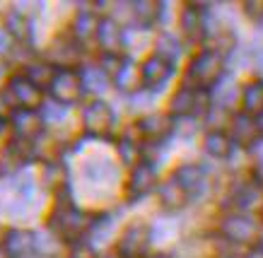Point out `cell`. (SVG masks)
<instances>
[{"instance_id": "cell-1", "label": "cell", "mask_w": 263, "mask_h": 258, "mask_svg": "<svg viewBox=\"0 0 263 258\" xmlns=\"http://www.w3.org/2000/svg\"><path fill=\"white\" fill-rule=\"evenodd\" d=\"M222 73H224V56L222 51L217 49L200 51L189 65V80H191V87L196 89L213 87L222 77Z\"/></svg>"}, {"instance_id": "cell-2", "label": "cell", "mask_w": 263, "mask_h": 258, "mask_svg": "<svg viewBox=\"0 0 263 258\" xmlns=\"http://www.w3.org/2000/svg\"><path fill=\"white\" fill-rule=\"evenodd\" d=\"M48 225L63 239H78L92 227V220H89V215H85L82 210L72 208V205H58L53 210V215L48 217Z\"/></svg>"}, {"instance_id": "cell-3", "label": "cell", "mask_w": 263, "mask_h": 258, "mask_svg": "<svg viewBox=\"0 0 263 258\" xmlns=\"http://www.w3.org/2000/svg\"><path fill=\"white\" fill-rule=\"evenodd\" d=\"M220 232L224 239L234 244H251L254 239H258L261 229H258V222L249 217L247 212H230L220 222Z\"/></svg>"}, {"instance_id": "cell-4", "label": "cell", "mask_w": 263, "mask_h": 258, "mask_svg": "<svg viewBox=\"0 0 263 258\" xmlns=\"http://www.w3.org/2000/svg\"><path fill=\"white\" fill-rule=\"evenodd\" d=\"M51 94L61 106L65 104H75L78 99L82 97V77L78 70H70V68H63V70H56L53 80L48 85Z\"/></svg>"}, {"instance_id": "cell-5", "label": "cell", "mask_w": 263, "mask_h": 258, "mask_svg": "<svg viewBox=\"0 0 263 258\" xmlns=\"http://www.w3.org/2000/svg\"><path fill=\"white\" fill-rule=\"evenodd\" d=\"M169 111L174 113V116H196V113H203L208 111V94L205 89H196V87H179L174 92V97H172V106H169Z\"/></svg>"}, {"instance_id": "cell-6", "label": "cell", "mask_w": 263, "mask_h": 258, "mask_svg": "<svg viewBox=\"0 0 263 258\" xmlns=\"http://www.w3.org/2000/svg\"><path fill=\"white\" fill-rule=\"evenodd\" d=\"M82 123H85V130L89 135H97V137H104L109 135L114 128V111L111 106L97 99V102H89L85 109H82Z\"/></svg>"}, {"instance_id": "cell-7", "label": "cell", "mask_w": 263, "mask_h": 258, "mask_svg": "<svg viewBox=\"0 0 263 258\" xmlns=\"http://www.w3.org/2000/svg\"><path fill=\"white\" fill-rule=\"evenodd\" d=\"M150 246V229L143 222L130 225L119 239V253L123 258H140Z\"/></svg>"}, {"instance_id": "cell-8", "label": "cell", "mask_w": 263, "mask_h": 258, "mask_svg": "<svg viewBox=\"0 0 263 258\" xmlns=\"http://www.w3.org/2000/svg\"><path fill=\"white\" fill-rule=\"evenodd\" d=\"M8 97L17 106H22L27 111H34L41 104V89L32 80H27V75H15L8 85Z\"/></svg>"}, {"instance_id": "cell-9", "label": "cell", "mask_w": 263, "mask_h": 258, "mask_svg": "<svg viewBox=\"0 0 263 258\" xmlns=\"http://www.w3.org/2000/svg\"><path fill=\"white\" fill-rule=\"evenodd\" d=\"M172 73H174V63H169L160 56H150L140 65V82L147 89H160L172 77Z\"/></svg>"}, {"instance_id": "cell-10", "label": "cell", "mask_w": 263, "mask_h": 258, "mask_svg": "<svg viewBox=\"0 0 263 258\" xmlns=\"http://www.w3.org/2000/svg\"><path fill=\"white\" fill-rule=\"evenodd\" d=\"M155 181H157V174H155V167L150 162H138L133 171H130V178H128V195L138 201V198H145L155 188Z\"/></svg>"}, {"instance_id": "cell-11", "label": "cell", "mask_w": 263, "mask_h": 258, "mask_svg": "<svg viewBox=\"0 0 263 258\" xmlns=\"http://www.w3.org/2000/svg\"><path fill=\"white\" fill-rule=\"evenodd\" d=\"M181 29L186 34V39L200 41L205 36V15H203V5L189 3L181 10Z\"/></svg>"}, {"instance_id": "cell-12", "label": "cell", "mask_w": 263, "mask_h": 258, "mask_svg": "<svg viewBox=\"0 0 263 258\" xmlns=\"http://www.w3.org/2000/svg\"><path fill=\"white\" fill-rule=\"evenodd\" d=\"M174 178H176V184L186 191V195L193 198V195H198L200 191H203V186H205V169H203L200 164H181V167L174 171Z\"/></svg>"}, {"instance_id": "cell-13", "label": "cell", "mask_w": 263, "mask_h": 258, "mask_svg": "<svg viewBox=\"0 0 263 258\" xmlns=\"http://www.w3.org/2000/svg\"><path fill=\"white\" fill-rule=\"evenodd\" d=\"M97 41L104 49L106 56H121V46H123V29H121L114 19H102L97 27Z\"/></svg>"}, {"instance_id": "cell-14", "label": "cell", "mask_w": 263, "mask_h": 258, "mask_svg": "<svg viewBox=\"0 0 263 258\" xmlns=\"http://www.w3.org/2000/svg\"><path fill=\"white\" fill-rule=\"evenodd\" d=\"M44 128V121H41V116L36 111H27V109H20V111L12 116V130H15V135L24 143H29L34 137L41 133Z\"/></svg>"}, {"instance_id": "cell-15", "label": "cell", "mask_w": 263, "mask_h": 258, "mask_svg": "<svg viewBox=\"0 0 263 258\" xmlns=\"http://www.w3.org/2000/svg\"><path fill=\"white\" fill-rule=\"evenodd\" d=\"M258 133H261V126L247 116V113H239L234 116L232 121V140L239 143V145H256L258 143Z\"/></svg>"}, {"instance_id": "cell-16", "label": "cell", "mask_w": 263, "mask_h": 258, "mask_svg": "<svg viewBox=\"0 0 263 258\" xmlns=\"http://www.w3.org/2000/svg\"><path fill=\"white\" fill-rule=\"evenodd\" d=\"M34 244H36V239H34L32 232H24V229H10L8 234H5V251H8L12 258H24L29 256L34 251Z\"/></svg>"}, {"instance_id": "cell-17", "label": "cell", "mask_w": 263, "mask_h": 258, "mask_svg": "<svg viewBox=\"0 0 263 258\" xmlns=\"http://www.w3.org/2000/svg\"><path fill=\"white\" fill-rule=\"evenodd\" d=\"M138 130H140V137L143 140H150V143H160L167 137V133L172 130V121L162 113H152L147 118L138 123Z\"/></svg>"}, {"instance_id": "cell-18", "label": "cell", "mask_w": 263, "mask_h": 258, "mask_svg": "<svg viewBox=\"0 0 263 258\" xmlns=\"http://www.w3.org/2000/svg\"><path fill=\"white\" fill-rule=\"evenodd\" d=\"M160 203H162V208H167L169 212H176V210H181L189 203V195H186V191H183L181 186L176 184L174 176L167 178L160 186Z\"/></svg>"}, {"instance_id": "cell-19", "label": "cell", "mask_w": 263, "mask_h": 258, "mask_svg": "<svg viewBox=\"0 0 263 258\" xmlns=\"http://www.w3.org/2000/svg\"><path fill=\"white\" fill-rule=\"evenodd\" d=\"M203 147H205V152L210 154V157H215V160H227L232 154L234 143H232V137L227 135L224 130H210L205 135V140H203Z\"/></svg>"}, {"instance_id": "cell-20", "label": "cell", "mask_w": 263, "mask_h": 258, "mask_svg": "<svg viewBox=\"0 0 263 258\" xmlns=\"http://www.w3.org/2000/svg\"><path fill=\"white\" fill-rule=\"evenodd\" d=\"M114 85L121 89V92H136L143 82H140V68H138L130 58H123V65L121 70L114 77Z\"/></svg>"}, {"instance_id": "cell-21", "label": "cell", "mask_w": 263, "mask_h": 258, "mask_svg": "<svg viewBox=\"0 0 263 258\" xmlns=\"http://www.w3.org/2000/svg\"><path fill=\"white\" fill-rule=\"evenodd\" d=\"M241 106H244V113L254 118L256 113L263 111V82L254 80L249 82L247 87L241 89Z\"/></svg>"}, {"instance_id": "cell-22", "label": "cell", "mask_w": 263, "mask_h": 258, "mask_svg": "<svg viewBox=\"0 0 263 258\" xmlns=\"http://www.w3.org/2000/svg\"><path fill=\"white\" fill-rule=\"evenodd\" d=\"M162 15V3H155V0H140V3H133V19L136 25L150 29Z\"/></svg>"}, {"instance_id": "cell-23", "label": "cell", "mask_w": 263, "mask_h": 258, "mask_svg": "<svg viewBox=\"0 0 263 258\" xmlns=\"http://www.w3.org/2000/svg\"><path fill=\"white\" fill-rule=\"evenodd\" d=\"M5 34L12 36L15 41H29V36H32L29 17H24L22 12H8V17H5Z\"/></svg>"}, {"instance_id": "cell-24", "label": "cell", "mask_w": 263, "mask_h": 258, "mask_svg": "<svg viewBox=\"0 0 263 258\" xmlns=\"http://www.w3.org/2000/svg\"><path fill=\"white\" fill-rule=\"evenodd\" d=\"M97 27H99V19L92 12H80L72 22V34H75V39L85 41L89 36H97Z\"/></svg>"}, {"instance_id": "cell-25", "label": "cell", "mask_w": 263, "mask_h": 258, "mask_svg": "<svg viewBox=\"0 0 263 258\" xmlns=\"http://www.w3.org/2000/svg\"><path fill=\"white\" fill-rule=\"evenodd\" d=\"M53 75H56V68L51 63H34L27 68V80H32L36 87H48L51 80H53Z\"/></svg>"}, {"instance_id": "cell-26", "label": "cell", "mask_w": 263, "mask_h": 258, "mask_svg": "<svg viewBox=\"0 0 263 258\" xmlns=\"http://www.w3.org/2000/svg\"><path fill=\"white\" fill-rule=\"evenodd\" d=\"M27 150H24V143H12V145L5 150V154H3V167L0 169L3 171H12L17 169V167H22L24 162H27Z\"/></svg>"}, {"instance_id": "cell-27", "label": "cell", "mask_w": 263, "mask_h": 258, "mask_svg": "<svg viewBox=\"0 0 263 258\" xmlns=\"http://www.w3.org/2000/svg\"><path fill=\"white\" fill-rule=\"evenodd\" d=\"M51 53H53V58H56L58 63H72L75 58H78V53H80V46L78 44H72V41H63V39H58L53 46H51Z\"/></svg>"}, {"instance_id": "cell-28", "label": "cell", "mask_w": 263, "mask_h": 258, "mask_svg": "<svg viewBox=\"0 0 263 258\" xmlns=\"http://www.w3.org/2000/svg\"><path fill=\"white\" fill-rule=\"evenodd\" d=\"M234 205L239 210H249V208H254L256 203H258V188L256 186H251V184H247V186H239L237 191H234Z\"/></svg>"}, {"instance_id": "cell-29", "label": "cell", "mask_w": 263, "mask_h": 258, "mask_svg": "<svg viewBox=\"0 0 263 258\" xmlns=\"http://www.w3.org/2000/svg\"><path fill=\"white\" fill-rule=\"evenodd\" d=\"M179 41L174 39V36H169V34H162L160 39H157V53L155 56L164 58V61H169V63H174L176 56H179Z\"/></svg>"}, {"instance_id": "cell-30", "label": "cell", "mask_w": 263, "mask_h": 258, "mask_svg": "<svg viewBox=\"0 0 263 258\" xmlns=\"http://www.w3.org/2000/svg\"><path fill=\"white\" fill-rule=\"evenodd\" d=\"M82 77V87L92 89V92H102L104 87H106V82H109V77L99 70V68H89V70H85V73L80 75Z\"/></svg>"}, {"instance_id": "cell-31", "label": "cell", "mask_w": 263, "mask_h": 258, "mask_svg": "<svg viewBox=\"0 0 263 258\" xmlns=\"http://www.w3.org/2000/svg\"><path fill=\"white\" fill-rule=\"evenodd\" d=\"M119 154L126 164H133V167H136L138 162H140V143L123 137V140L119 143Z\"/></svg>"}, {"instance_id": "cell-32", "label": "cell", "mask_w": 263, "mask_h": 258, "mask_svg": "<svg viewBox=\"0 0 263 258\" xmlns=\"http://www.w3.org/2000/svg\"><path fill=\"white\" fill-rule=\"evenodd\" d=\"M121 65H123V56H106L104 53V58H102V65H99V70H102L106 77H116V73L121 70Z\"/></svg>"}, {"instance_id": "cell-33", "label": "cell", "mask_w": 263, "mask_h": 258, "mask_svg": "<svg viewBox=\"0 0 263 258\" xmlns=\"http://www.w3.org/2000/svg\"><path fill=\"white\" fill-rule=\"evenodd\" d=\"M44 178L48 186H61L65 181V169L61 164H46L44 167Z\"/></svg>"}, {"instance_id": "cell-34", "label": "cell", "mask_w": 263, "mask_h": 258, "mask_svg": "<svg viewBox=\"0 0 263 258\" xmlns=\"http://www.w3.org/2000/svg\"><path fill=\"white\" fill-rule=\"evenodd\" d=\"M244 12H247L254 22L263 25V0H249V3H244Z\"/></svg>"}, {"instance_id": "cell-35", "label": "cell", "mask_w": 263, "mask_h": 258, "mask_svg": "<svg viewBox=\"0 0 263 258\" xmlns=\"http://www.w3.org/2000/svg\"><path fill=\"white\" fill-rule=\"evenodd\" d=\"M46 118H51V121H58V118H63V106H61V104L46 106Z\"/></svg>"}, {"instance_id": "cell-36", "label": "cell", "mask_w": 263, "mask_h": 258, "mask_svg": "<svg viewBox=\"0 0 263 258\" xmlns=\"http://www.w3.org/2000/svg\"><path fill=\"white\" fill-rule=\"evenodd\" d=\"M244 258H263V249H258V246H256V249H251Z\"/></svg>"}, {"instance_id": "cell-37", "label": "cell", "mask_w": 263, "mask_h": 258, "mask_svg": "<svg viewBox=\"0 0 263 258\" xmlns=\"http://www.w3.org/2000/svg\"><path fill=\"white\" fill-rule=\"evenodd\" d=\"M8 51V36H5V32H0V53H5Z\"/></svg>"}, {"instance_id": "cell-38", "label": "cell", "mask_w": 263, "mask_h": 258, "mask_svg": "<svg viewBox=\"0 0 263 258\" xmlns=\"http://www.w3.org/2000/svg\"><path fill=\"white\" fill-rule=\"evenodd\" d=\"M0 258H12L8 251H5V246H3V244H0Z\"/></svg>"}, {"instance_id": "cell-39", "label": "cell", "mask_w": 263, "mask_h": 258, "mask_svg": "<svg viewBox=\"0 0 263 258\" xmlns=\"http://www.w3.org/2000/svg\"><path fill=\"white\" fill-rule=\"evenodd\" d=\"M152 258H172V256H164V253H157V256H152Z\"/></svg>"}, {"instance_id": "cell-40", "label": "cell", "mask_w": 263, "mask_h": 258, "mask_svg": "<svg viewBox=\"0 0 263 258\" xmlns=\"http://www.w3.org/2000/svg\"><path fill=\"white\" fill-rule=\"evenodd\" d=\"M258 239H261V246H258V249H263V232L258 234Z\"/></svg>"}, {"instance_id": "cell-41", "label": "cell", "mask_w": 263, "mask_h": 258, "mask_svg": "<svg viewBox=\"0 0 263 258\" xmlns=\"http://www.w3.org/2000/svg\"><path fill=\"white\" fill-rule=\"evenodd\" d=\"M102 258H119V256H102Z\"/></svg>"}]
</instances>
